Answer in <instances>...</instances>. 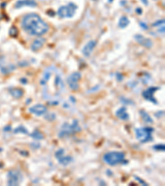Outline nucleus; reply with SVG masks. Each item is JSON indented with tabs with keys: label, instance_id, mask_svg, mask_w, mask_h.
I'll use <instances>...</instances> for the list:
<instances>
[{
	"label": "nucleus",
	"instance_id": "nucleus-12",
	"mask_svg": "<svg viewBox=\"0 0 165 186\" xmlns=\"http://www.w3.org/2000/svg\"><path fill=\"white\" fill-rule=\"evenodd\" d=\"M97 46V42L95 40H91L88 42L87 44L84 46L83 49H82V53L85 57H89L92 54V50H94V48Z\"/></svg>",
	"mask_w": 165,
	"mask_h": 186
},
{
	"label": "nucleus",
	"instance_id": "nucleus-4",
	"mask_svg": "<svg viewBox=\"0 0 165 186\" xmlns=\"http://www.w3.org/2000/svg\"><path fill=\"white\" fill-rule=\"evenodd\" d=\"M154 129L150 127L146 128H140L135 129V136L139 142L141 143H146V142H153V136L152 133L154 132Z\"/></svg>",
	"mask_w": 165,
	"mask_h": 186
},
{
	"label": "nucleus",
	"instance_id": "nucleus-29",
	"mask_svg": "<svg viewBox=\"0 0 165 186\" xmlns=\"http://www.w3.org/2000/svg\"><path fill=\"white\" fill-rule=\"evenodd\" d=\"M31 147L33 148V149H39L41 147V144L40 143H37V142H33V143H31Z\"/></svg>",
	"mask_w": 165,
	"mask_h": 186
},
{
	"label": "nucleus",
	"instance_id": "nucleus-20",
	"mask_svg": "<svg viewBox=\"0 0 165 186\" xmlns=\"http://www.w3.org/2000/svg\"><path fill=\"white\" fill-rule=\"evenodd\" d=\"M130 24V20L126 16H122L120 17L119 22H118V26L120 28H126L127 26Z\"/></svg>",
	"mask_w": 165,
	"mask_h": 186
},
{
	"label": "nucleus",
	"instance_id": "nucleus-35",
	"mask_svg": "<svg viewBox=\"0 0 165 186\" xmlns=\"http://www.w3.org/2000/svg\"><path fill=\"white\" fill-rule=\"evenodd\" d=\"M140 1H141V3H144L145 6L149 5V0H140Z\"/></svg>",
	"mask_w": 165,
	"mask_h": 186
},
{
	"label": "nucleus",
	"instance_id": "nucleus-34",
	"mask_svg": "<svg viewBox=\"0 0 165 186\" xmlns=\"http://www.w3.org/2000/svg\"><path fill=\"white\" fill-rule=\"evenodd\" d=\"M10 130H11V126H6L5 128H3L4 132H9Z\"/></svg>",
	"mask_w": 165,
	"mask_h": 186
},
{
	"label": "nucleus",
	"instance_id": "nucleus-26",
	"mask_svg": "<svg viewBox=\"0 0 165 186\" xmlns=\"http://www.w3.org/2000/svg\"><path fill=\"white\" fill-rule=\"evenodd\" d=\"M164 19H160L157 20L156 22H154V23H152V27L153 28H158V27H161V26L164 25Z\"/></svg>",
	"mask_w": 165,
	"mask_h": 186
},
{
	"label": "nucleus",
	"instance_id": "nucleus-2",
	"mask_svg": "<svg viewBox=\"0 0 165 186\" xmlns=\"http://www.w3.org/2000/svg\"><path fill=\"white\" fill-rule=\"evenodd\" d=\"M81 130L82 128L79 126L78 120L74 119L73 122H71V123L64 122V124L61 126V128H60V131H59V137L64 138V137L73 136L74 134L81 132Z\"/></svg>",
	"mask_w": 165,
	"mask_h": 186
},
{
	"label": "nucleus",
	"instance_id": "nucleus-11",
	"mask_svg": "<svg viewBox=\"0 0 165 186\" xmlns=\"http://www.w3.org/2000/svg\"><path fill=\"white\" fill-rule=\"evenodd\" d=\"M134 38L140 46H142L144 47L149 49V48H151L153 46V42H152L151 40L149 39V38H147L145 36H142V35H140V34L135 35Z\"/></svg>",
	"mask_w": 165,
	"mask_h": 186
},
{
	"label": "nucleus",
	"instance_id": "nucleus-24",
	"mask_svg": "<svg viewBox=\"0 0 165 186\" xmlns=\"http://www.w3.org/2000/svg\"><path fill=\"white\" fill-rule=\"evenodd\" d=\"M56 118V115L54 113H46L45 114V119H46L47 121H54V120Z\"/></svg>",
	"mask_w": 165,
	"mask_h": 186
},
{
	"label": "nucleus",
	"instance_id": "nucleus-8",
	"mask_svg": "<svg viewBox=\"0 0 165 186\" xmlns=\"http://www.w3.org/2000/svg\"><path fill=\"white\" fill-rule=\"evenodd\" d=\"M55 156H56V160L59 164L64 166H67L68 165H70L73 161L72 156L64 155V149H63V148H59V150L56 151V153H55Z\"/></svg>",
	"mask_w": 165,
	"mask_h": 186
},
{
	"label": "nucleus",
	"instance_id": "nucleus-32",
	"mask_svg": "<svg viewBox=\"0 0 165 186\" xmlns=\"http://www.w3.org/2000/svg\"><path fill=\"white\" fill-rule=\"evenodd\" d=\"M164 30H165L164 25L161 26V27H160V29H159V32H160V33L163 34V33H164Z\"/></svg>",
	"mask_w": 165,
	"mask_h": 186
},
{
	"label": "nucleus",
	"instance_id": "nucleus-31",
	"mask_svg": "<svg viewBox=\"0 0 165 186\" xmlns=\"http://www.w3.org/2000/svg\"><path fill=\"white\" fill-rule=\"evenodd\" d=\"M163 114H164V112L163 111H160V112H158V113H155V116H156L157 117H161L162 116H163Z\"/></svg>",
	"mask_w": 165,
	"mask_h": 186
},
{
	"label": "nucleus",
	"instance_id": "nucleus-30",
	"mask_svg": "<svg viewBox=\"0 0 165 186\" xmlns=\"http://www.w3.org/2000/svg\"><path fill=\"white\" fill-rule=\"evenodd\" d=\"M139 24H140V28H143V29H144V30H147V29H148V28H149L148 25H147V24H146L145 22H140V23H139Z\"/></svg>",
	"mask_w": 165,
	"mask_h": 186
},
{
	"label": "nucleus",
	"instance_id": "nucleus-3",
	"mask_svg": "<svg viewBox=\"0 0 165 186\" xmlns=\"http://www.w3.org/2000/svg\"><path fill=\"white\" fill-rule=\"evenodd\" d=\"M126 155L123 151H109L103 156V161L111 166H115L119 164H126L125 161Z\"/></svg>",
	"mask_w": 165,
	"mask_h": 186
},
{
	"label": "nucleus",
	"instance_id": "nucleus-9",
	"mask_svg": "<svg viewBox=\"0 0 165 186\" xmlns=\"http://www.w3.org/2000/svg\"><path fill=\"white\" fill-rule=\"evenodd\" d=\"M159 89H160V87H149V88H147V89H145V90L142 92L143 98L145 100H147V101H149V102L153 103L154 104H158V101H157L156 99L154 97V93L158 91Z\"/></svg>",
	"mask_w": 165,
	"mask_h": 186
},
{
	"label": "nucleus",
	"instance_id": "nucleus-5",
	"mask_svg": "<svg viewBox=\"0 0 165 186\" xmlns=\"http://www.w3.org/2000/svg\"><path fill=\"white\" fill-rule=\"evenodd\" d=\"M78 9V6L74 3H69L67 5H64L59 7L57 15L59 18H71L75 15L76 10Z\"/></svg>",
	"mask_w": 165,
	"mask_h": 186
},
{
	"label": "nucleus",
	"instance_id": "nucleus-14",
	"mask_svg": "<svg viewBox=\"0 0 165 186\" xmlns=\"http://www.w3.org/2000/svg\"><path fill=\"white\" fill-rule=\"evenodd\" d=\"M116 116L122 121H128L130 119V115L127 113L126 107H120L118 108L116 111Z\"/></svg>",
	"mask_w": 165,
	"mask_h": 186
},
{
	"label": "nucleus",
	"instance_id": "nucleus-28",
	"mask_svg": "<svg viewBox=\"0 0 165 186\" xmlns=\"http://www.w3.org/2000/svg\"><path fill=\"white\" fill-rule=\"evenodd\" d=\"M116 78H117V80L118 81H122L123 80V75H122V74H120V73L117 72L116 73Z\"/></svg>",
	"mask_w": 165,
	"mask_h": 186
},
{
	"label": "nucleus",
	"instance_id": "nucleus-40",
	"mask_svg": "<svg viewBox=\"0 0 165 186\" xmlns=\"http://www.w3.org/2000/svg\"><path fill=\"white\" fill-rule=\"evenodd\" d=\"M154 1H156V0H154Z\"/></svg>",
	"mask_w": 165,
	"mask_h": 186
},
{
	"label": "nucleus",
	"instance_id": "nucleus-33",
	"mask_svg": "<svg viewBox=\"0 0 165 186\" xmlns=\"http://www.w3.org/2000/svg\"><path fill=\"white\" fill-rule=\"evenodd\" d=\"M135 12H136L139 15H141L143 13V10H142V9H140V8H137V9H135Z\"/></svg>",
	"mask_w": 165,
	"mask_h": 186
},
{
	"label": "nucleus",
	"instance_id": "nucleus-13",
	"mask_svg": "<svg viewBox=\"0 0 165 186\" xmlns=\"http://www.w3.org/2000/svg\"><path fill=\"white\" fill-rule=\"evenodd\" d=\"M37 6V3L35 0H17L14 8L15 9H21L23 7H31L35 8Z\"/></svg>",
	"mask_w": 165,
	"mask_h": 186
},
{
	"label": "nucleus",
	"instance_id": "nucleus-39",
	"mask_svg": "<svg viewBox=\"0 0 165 186\" xmlns=\"http://www.w3.org/2000/svg\"><path fill=\"white\" fill-rule=\"evenodd\" d=\"M93 1H97V0H93Z\"/></svg>",
	"mask_w": 165,
	"mask_h": 186
},
{
	"label": "nucleus",
	"instance_id": "nucleus-1",
	"mask_svg": "<svg viewBox=\"0 0 165 186\" xmlns=\"http://www.w3.org/2000/svg\"><path fill=\"white\" fill-rule=\"evenodd\" d=\"M21 26L31 36H41L49 31V25L37 13H28L23 17Z\"/></svg>",
	"mask_w": 165,
	"mask_h": 186
},
{
	"label": "nucleus",
	"instance_id": "nucleus-19",
	"mask_svg": "<svg viewBox=\"0 0 165 186\" xmlns=\"http://www.w3.org/2000/svg\"><path fill=\"white\" fill-rule=\"evenodd\" d=\"M30 136L31 138H33L36 141H41L44 139V135L41 133V132H40L38 129H35V130L30 134Z\"/></svg>",
	"mask_w": 165,
	"mask_h": 186
},
{
	"label": "nucleus",
	"instance_id": "nucleus-6",
	"mask_svg": "<svg viewBox=\"0 0 165 186\" xmlns=\"http://www.w3.org/2000/svg\"><path fill=\"white\" fill-rule=\"evenodd\" d=\"M8 185L17 186L23 181V173L19 169H11L7 174Z\"/></svg>",
	"mask_w": 165,
	"mask_h": 186
},
{
	"label": "nucleus",
	"instance_id": "nucleus-27",
	"mask_svg": "<svg viewBox=\"0 0 165 186\" xmlns=\"http://www.w3.org/2000/svg\"><path fill=\"white\" fill-rule=\"evenodd\" d=\"M134 178H135V180H137L139 183L141 184V185H144V186H148L149 185V184L148 183H146L145 181H144L142 180V179H140L139 176H137V175H134Z\"/></svg>",
	"mask_w": 165,
	"mask_h": 186
},
{
	"label": "nucleus",
	"instance_id": "nucleus-36",
	"mask_svg": "<svg viewBox=\"0 0 165 186\" xmlns=\"http://www.w3.org/2000/svg\"><path fill=\"white\" fill-rule=\"evenodd\" d=\"M21 82H22L23 84H26L27 83V79L23 78V79H21Z\"/></svg>",
	"mask_w": 165,
	"mask_h": 186
},
{
	"label": "nucleus",
	"instance_id": "nucleus-38",
	"mask_svg": "<svg viewBox=\"0 0 165 186\" xmlns=\"http://www.w3.org/2000/svg\"><path fill=\"white\" fill-rule=\"evenodd\" d=\"M1 151H3V148H1V147H0V152H1Z\"/></svg>",
	"mask_w": 165,
	"mask_h": 186
},
{
	"label": "nucleus",
	"instance_id": "nucleus-15",
	"mask_svg": "<svg viewBox=\"0 0 165 186\" xmlns=\"http://www.w3.org/2000/svg\"><path fill=\"white\" fill-rule=\"evenodd\" d=\"M45 39L42 38V37H39L37 39L34 40V42L31 45V50L32 51H38L41 49L42 46L45 44Z\"/></svg>",
	"mask_w": 165,
	"mask_h": 186
},
{
	"label": "nucleus",
	"instance_id": "nucleus-18",
	"mask_svg": "<svg viewBox=\"0 0 165 186\" xmlns=\"http://www.w3.org/2000/svg\"><path fill=\"white\" fill-rule=\"evenodd\" d=\"M139 113H140V115L141 116V117H142L143 121L145 122V123H147V124H152V123L154 122V120L152 119L150 115H149L147 112L145 111L144 109H140Z\"/></svg>",
	"mask_w": 165,
	"mask_h": 186
},
{
	"label": "nucleus",
	"instance_id": "nucleus-22",
	"mask_svg": "<svg viewBox=\"0 0 165 186\" xmlns=\"http://www.w3.org/2000/svg\"><path fill=\"white\" fill-rule=\"evenodd\" d=\"M120 103L124 104V105H135V102L133 100L127 99L125 97H120Z\"/></svg>",
	"mask_w": 165,
	"mask_h": 186
},
{
	"label": "nucleus",
	"instance_id": "nucleus-16",
	"mask_svg": "<svg viewBox=\"0 0 165 186\" xmlns=\"http://www.w3.org/2000/svg\"><path fill=\"white\" fill-rule=\"evenodd\" d=\"M16 69L15 65H6L0 62V71L3 75H9Z\"/></svg>",
	"mask_w": 165,
	"mask_h": 186
},
{
	"label": "nucleus",
	"instance_id": "nucleus-17",
	"mask_svg": "<svg viewBox=\"0 0 165 186\" xmlns=\"http://www.w3.org/2000/svg\"><path fill=\"white\" fill-rule=\"evenodd\" d=\"M9 94L13 97L15 98V99H20V98L23 97V95H24L23 89H20V88H13V87H12V88H9Z\"/></svg>",
	"mask_w": 165,
	"mask_h": 186
},
{
	"label": "nucleus",
	"instance_id": "nucleus-7",
	"mask_svg": "<svg viewBox=\"0 0 165 186\" xmlns=\"http://www.w3.org/2000/svg\"><path fill=\"white\" fill-rule=\"evenodd\" d=\"M81 73L74 72L70 74L66 79L68 85L74 91H77L79 89V81L81 80Z\"/></svg>",
	"mask_w": 165,
	"mask_h": 186
},
{
	"label": "nucleus",
	"instance_id": "nucleus-23",
	"mask_svg": "<svg viewBox=\"0 0 165 186\" xmlns=\"http://www.w3.org/2000/svg\"><path fill=\"white\" fill-rule=\"evenodd\" d=\"M18 34V30L15 26H12L10 29H9V36H11L12 37H16L17 36Z\"/></svg>",
	"mask_w": 165,
	"mask_h": 186
},
{
	"label": "nucleus",
	"instance_id": "nucleus-25",
	"mask_svg": "<svg viewBox=\"0 0 165 186\" xmlns=\"http://www.w3.org/2000/svg\"><path fill=\"white\" fill-rule=\"evenodd\" d=\"M153 149L158 151H165V145L164 144H157L154 145L153 147Z\"/></svg>",
	"mask_w": 165,
	"mask_h": 186
},
{
	"label": "nucleus",
	"instance_id": "nucleus-37",
	"mask_svg": "<svg viewBox=\"0 0 165 186\" xmlns=\"http://www.w3.org/2000/svg\"><path fill=\"white\" fill-rule=\"evenodd\" d=\"M70 100H71V101H72V102H73L74 103L76 102V100H74V98L73 96H70Z\"/></svg>",
	"mask_w": 165,
	"mask_h": 186
},
{
	"label": "nucleus",
	"instance_id": "nucleus-10",
	"mask_svg": "<svg viewBox=\"0 0 165 186\" xmlns=\"http://www.w3.org/2000/svg\"><path fill=\"white\" fill-rule=\"evenodd\" d=\"M29 112L31 113L36 115V116H43L45 115L46 113H47V108L45 107V105L43 104H41V103H38V104H36V105L31 106V108H29Z\"/></svg>",
	"mask_w": 165,
	"mask_h": 186
},
{
	"label": "nucleus",
	"instance_id": "nucleus-21",
	"mask_svg": "<svg viewBox=\"0 0 165 186\" xmlns=\"http://www.w3.org/2000/svg\"><path fill=\"white\" fill-rule=\"evenodd\" d=\"M14 134H25V135H28V130L24 127L23 125H19L17 128H16L13 130Z\"/></svg>",
	"mask_w": 165,
	"mask_h": 186
}]
</instances>
